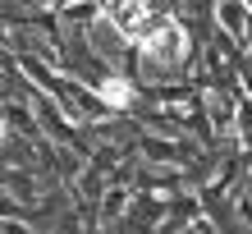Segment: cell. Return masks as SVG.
<instances>
[{"label":"cell","mask_w":252,"mask_h":234,"mask_svg":"<svg viewBox=\"0 0 252 234\" xmlns=\"http://www.w3.org/2000/svg\"><path fill=\"white\" fill-rule=\"evenodd\" d=\"M106 101H115V106H124L128 97H124V87H120V83H110V87H106Z\"/></svg>","instance_id":"1"}]
</instances>
